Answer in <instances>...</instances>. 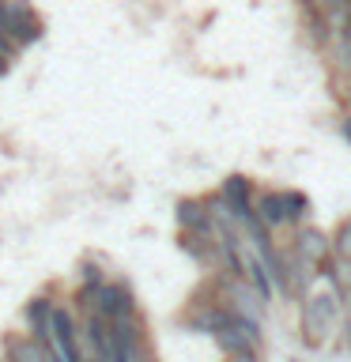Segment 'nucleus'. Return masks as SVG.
<instances>
[{
	"label": "nucleus",
	"mask_w": 351,
	"mask_h": 362,
	"mask_svg": "<svg viewBox=\"0 0 351 362\" xmlns=\"http://www.w3.org/2000/svg\"><path fill=\"white\" fill-rule=\"evenodd\" d=\"M347 34H351V23H347Z\"/></svg>",
	"instance_id": "nucleus-20"
},
{
	"label": "nucleus",
	"mask_w": 351,
	"mask_h": 362,
	"mask_svg": "<svg viewBox=\"0 0 351 362\" xmlns=\"http://www.w3.org/2000/svg\"><path fill=\"white\" fill-rule=\"evenodd\" d=\"M53 310H57V302L50 298V291L34 294V298L23 305V325H27V336L50 344V336H53Z\"/></svg>",
	"instance_id": "nucleus-9"
},
{
	"label": "nucleus",
	"mask_w": 351,
	"mask_h": 362,
	"mask_svg": "<svg viewBox=\"0 0 351 362\" xmlns=\"http://www.w3.org/2000/svg\"><path fill=\"white\" fill-rule=\"evenodd\" d=\"M253 215L265 230H283V226H306L310 219V197L299 189H257L253 200Z\"/></svg>",
	"instance_id": "nucleus-2"
},
{
	"label": "nucleus",
	"mask_w": 351,
	"mask_h": 362,
	"mask_svg": "<svg viewBox=\"0 0 351 362\" xmlns=\"http://www.w3.org/2000/svg\"><path fill=\"white\" fill-rule=\"evenodd\" d=\"M340 317H344V298L328 287V291H310L299 302V336L310 351H321L336 339L340 332Z\"/></svg>",
	"instance_id": "nucleus-1"
},
{
	"label": "nucleus",
	"mask_w": 351,
	"mask_h": 362,
	"mask_svg": "<svg viewBox=\"0 0 351 362\" xmlns=\"http://www.w3.org/2000/svg\"><path fill=\"white\" fill-rule=\"evenodd\" d=\"M76 276H79V287H91V291H98L102 283L110 279L106 272H102V260H98V257H87V260H79Z\"/></svg>",
	"instance_id": "nucleus-12"
},
{
	"label": "nucleus",
	"mask_w": 351,
	"mask_h": 362,
	"mask_svg": "<svg viewBox=\"0 0 351 362\" xmlns=\"http://www.w3.org/2000/svg\"><path fill=\"white\" fill-rule=\"evenodd\" d=\"M212 339H215V347L223 351V358L246 355V351H257V355H260L265 332H260V321H249V317H234V313H231V321H226Z\"/></svg>",
	"instance_id": "nucleus-6"
},
{
	"label": "nucleus",
	"mask_w": 351,
	"mask_h": 362,
	"mask_svg": "<svg viewBox=\"0 0 351 362\" xmlns=\"http://www.w3.org/2000/svg\"><path fill=\"white\" fill-rule=\"evenodd\" d=\"M306 16H313V19H321L328 16V11H340V8H351V0H299Z\"/></svg>",
	"instance_id": "nucleus-14"
},
{
	"label": "nucleus",
	"mask_w": 351,
	"mask_h": 362,
	"mask_svg": "<svg viewBox=\"0 0 351 362\" xmlns=\"http://www.w3.org/2000/svg\"><path fill=\"white\" fill-rule=\"evenodd\" d=\"M174 219H178V230H181V234H208V238H215V223H212V215H208V204H204V197L178 200Z\"/></svg>",
	"instance_id": "nucleus-10"
},
{
	"label": "nucleus",
	"mask_w": 351,
	"mask_h": 362,
	"mask_svg": "<svg viewBox=\"0 0 351 362\" xmlns=\"http://www.w3.org/2000/svg\"><path fill=\"white\" fill-rule=\"evenodd\" d=\"M0 23H4V0H0Z\"/></svg>",
	"instance_id": "nucleus-19"
},
{
	"label": "nucleus",
	"mask_w": 351,
	"mask_h": 362,
	"mask_svg": "<svg viewBox=\"0 0 351 362\" xmlns=\"http://www.w3.org/2000/svg\"><path fill=\"white\" fill-rule=\"evenodd\" d=\"M333 90L344 106V117H351V76H333Z\"/></svg>",
	"instance_id": "nucleus-15"
},
{
	"label": "nucleus",
	"mask_w": 351,
	"mask_h": 362,
	"mask_svg": "<svg viewBox=\"0 0 351 362\" xmlns=\"http://www.w3.org/2000/svg\"><path fill=\"white\" fill-rule=\"evenodd\" d=\"M219 197L226 200V208H231V219L238 223V230H246L249 223H257V215H253L257 185L246 174H226L223 185H219Z\"/></svg>",
	"instance_id": "nucleus-8"
},
{
	"label": "nucleus",
	"mask_w": 351,
	"mask_h": 362,
	"mask_svg": "<svg viewBox=\"0 0 351 362\" xmlns=\"http://www.w3.org/2000/svg\"><path fill=\"white\" fill-rule=\"evenodd\" d=\"M110 362H155L144 313H132V317L113 321V358Z\"/></svg>",
	"instance_id": "nucleus-3"
},
{
	"label": "nucleus",
	"mask_w": 351,
	"mask_h": 362,
	"mask_svg": "<svg viewBox=\"0 0 351 362\" xmlns=\"http://www.w3.org/2000/svg\"><path fill=\"white\" fill-rule=\"evenodd\" d=\"M226 362H260V355H257V351H246V355H231Z\"/></svg>",
	"instance_id": "nucleus-16"
},
{
	"label": "nucleus",
	"mask_w": 351,
	"mask_h": 362,
	"mask_svg": "<svg viewBox=\"0 0 351 362\" xmlns=\"http://www.w3.org/2000/svg\"><path fill=\"white\" fill-rule=\"evenodd\" d=\"M132 313H140V302H136V291L125 279H106L95 291V317H102V321L113 325V321L132 317Z\"/></svg>",
	"instance_id": "nucleus-7"
},
{
	"label": "nucleus",
	"mask_w": 351,
	"mask_h": 362,
	"mask_svg": "<svg viewBox=\"0 0 351 362\" xmlns=\"http://www.w3.org/2000/svg\"><path fill=\"white\" fill-rule=\"evenodd\" d=\"M4 362H57V358L50 344H42L27 332H11L4 336Z\"/></svg>",
	"instance_id": "nucleus-11"
},
{
	"label": "nucleus",
	"mask_w": 351,
	"mask_h": 362,
	"mask_svg": "<svg viewBox=\"0 0 351 362\" xmlns=\"http://www.w3.org/2000/svg\"><path fill=\"white\" fill-rule=\"evenodd\" d=\"M11 72V61H8V57H0V79H4Z\"/></svg>",
	"instance_id": "nucleus-18"
},
{
	"label": "nucleus",
	"mask_w": 351,
	"mask_h": 362,
	"mask_svg": "<svg viewBox=\"0 0 351 362\" xmlns=\"http://www.w3.org/2000/svg\"><path fill=\"white\" fill-rule=\"evenodd\" d=\"M340 136H344V140L351 144V117H344V121H340Z\"/></svg>",
	"instance_id": "nucleus-17"
},
{
	"label": "nucleus",
	"mask_w": 351,
	"mask_h": 362,
	"mask_svg": "<svg viewBox=\"0 0 351 362\" xmlns=\"http://www.w3.org/2000/svg\"><path fill=\"white\" fill-rule=\"evenodd\" d=\"M328 242H333V257H336V260H347V264H351V215L336 226L333 234H328Z\"/></svg>",
	"instance_id": "nucleus-13"
},
{
	"label": "nucleus",
	"mask_w": 351,
	"mask_h": 362,
	"mask_svg": "<svg viewBox=\"0 0 351 362\" xmlns=\"http://www.w3.org/2000/svg\"><path fill=\"white\" fill-rule=\"evenodd\" d=\"M42 16L34 11L30 0H4V23H0V34L16 45V49H27L42 38Z\"/></svg>",
	"instance_id": "nucleus-5"
},
{
	"label": "nucleus",
	"mask_w": 351,
	"mask_h": 362,
	"mask_svg": "<svg viewBox=\"0 0 351 362\" xmlns=\"http://www.w3.org/2000/svg\"><path fill=\"white\" fill-rule=\"evenodd\" d=\"M287 249H291V257L299 260L302 268H310L317 279H325L328 264H333V242H328V234L321 230V226H310V223L299 226Z\"/></svg>",
	"instance_id": "nucleus-4"
}]
</instances>
